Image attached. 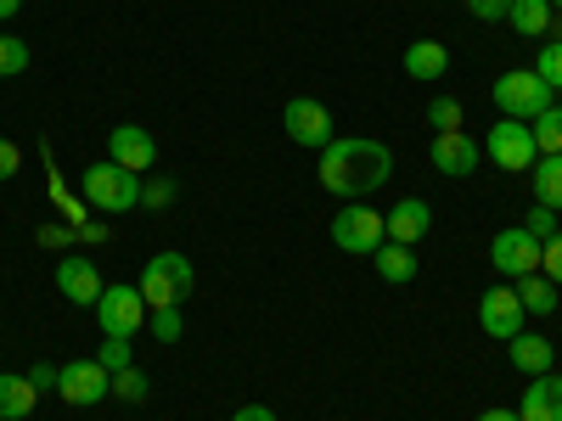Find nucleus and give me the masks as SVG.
Here are the masks:
<instances>
[{
	"instance_id": "nucleus-26",
	"label": "nucleus",
	"mask_w": 562,
	"mask_h": 421,
	"mask_svg": "<svg viewBox=\"0 0 562 421\" xmlns=\"http://www.w3.org/2000/svg\"><path fill=\"white\" fill-rule=\"evenodd\" d=\"M29 68V45L18 34H0V79H18Z\"/></svg>"
},
{
	"instance_id": "nucleus-21",
	"label": "nucleus",
	"mask_w": 562,
	"mask_h": 421,
	"mask_svg": "<svg viewBox=\"0 0 562 421\" xmlns=\"http://www.w3.org/2000/svg\"><path fill=\"white\" fill-rule=\"evenodd\" d=\"M34 399H40V388L29 383V377H0V421H23L29 410H34Z\"/></svg>"
},
{
	"instance_id": "nucleus-30",
	"label": "nucleus",
	"mask_w": 562,
	"mask_h": 421,
	"mask_svg": "<svg viewBox=\"0 0 562 421\" xmlns=\"http://www.w3.org/2000/svg\"><path fill=\"white\" fill-rule=\"evenodd\" d=\"M180 332H186L180 309H153V338H158V343H180Z\"/></svg>"
},
{
	"instance_id": "nucleus-9",
	"label": "nucleus",
	"mask_w": 562,
	"mask_h": 421,
	"mask_svg": "<svg viewBox=\"0 0 562 421\" xmlns=\"http://www.w3.org/2000/svg\"><path fill=\"white\" fill-rule=\"evenodd\" d=\"M57 394H63L68 405H102V399L113 394V371H108L102 360H68V365L57 371Z\"/></svg>"
},
{
	"instance_id": "nucleus-34",
	"label": "nucleus",
	"mask_w": 562,
	"mask_h": 421,
	"mask_svg": "<svg viewBox=\"0 0 562 421\" xmlns=\"http://www.w3.org/2000/svg\"><path fill=\"white\" fill-rule=\"evenodd\" d=\"M467 12H473L479 23H501L512 12V0H467Z\"/></svg>"
},
{
	"instance_id": "nucleus-42",
	"label": "nucleus",
	"mask_w": 562,
	"mask_h": 421,
	"mask_svg": "<svg viewBox=\"0 0 562 421\" xmlns=\"http://www.w3.org/2000/svg\"><path fill=\"white\" fill-rule=\"evenodd\" d=\"M546 39H557V45H562V18H551V29H546Z\"/></svg>"
},
{
	"instance_id": "nucleus-20",
	"label": "nucleus",
	"mask_w": 562,
	"mask_h": 421,
	"mask_svg": "<svg viewBox=\"0 0 562 421\" xmlns=\"http://www.w3.org/2000/svg\"><path fill=\"white\" fill-rule=\"evenodd\" d=\"M512 293H518L524 315H557V281H546L540 270L535 275H518V281H512Z\"/></svg>"
},
{
	"instance_id": "nucleus-32",
	"label": "nucleus",
	"mask_w": 562,
	"mask_h": 421,
	"mask_svg": "<svg viewBox=\"0 0 562 421\" xmlns=\"http://www.w3.org/2000/svg\"><path fill=\"white\" fill-rule=\"evenodd\" d=\"M74 242H79V230H74V225H40V248L63 253V248H74Z\"/></svg>"
},
{
	"instance_id": "nucleus-24",
	"label": "nucleus",
	"mask_w": 562,
	"mask_h": 421,
	"mask_svg": "<svg viewBox=\"0 0 562 421\" xmlns=\"http://www.w3.org/2000/svg\"><path fill=\"white\" fill-rule=\"evenodd\" d=\"M529 129H535V147H540V158H557V152H562V107H546Z\"/></svg>"
},
{
	"instance_id": "nucleus-6",
	"label": "nucleus",
	"mask_w": 562,
	"mask_h": 421,
	"mask_svg": "<svg viewBox=\"0 0 562 421\" xmlns=\"http://www.w3.org/2000/svg\"><path fill=\"white\" fill-rule=\"evenodd\" d=\"M484 152L506 169V174H529L535 163H540V147H535V129L524 124V118H501L495 129H490V140H484Z\"/></svg>"
},
{
	"instance_id": "nucleus-15",
	"label": "nucleus",
	"mask_w": 562,
	"mask_h": 421,
	"mask_svg": "<svg viewBox=\"0 0 562 421\" xmlns=\"http://www.w3.org/2000/svg\"><path fill=\"white\" fill-rule=\"evenodd\" d=\"M518 421H562V377H529L524 399H518Z\"/></svg>"
},
{
	"instance_id": "nucleus-23",
	"label": "nucleus",
	"mask_w": 562,
	"mask_h": 421,
	"mask_svg": "<svg viewBox=\"0 0 562 421\" xmlns=\"http://www.w3.org/2000/svg\"><path fill=\"white\" fill-rule=\"evenodd\" d=\"M529 180H535V203L562 208V152H557V158H540V163L529 169Z\"/></svg>"
},
{
	"instance_id": "nucleus-25",
	"label": "nucleus",
	"mask_w": 562,
	"mask_h": 421,
	"mask_svg": "<svg viewBox=\"0 0 562 421\" xmlns=\"http://www.w3.org/2000/svg\"><path fill=\"white\" fill-rule=\"evenodd\" d=\"M147 394H153L147 371H135V365L113 371V399H124V405H147Z\"/></svg>"
},
{
	"instance_id": "nucleus-27",
	"label": "nucleus",
	"mask_w": 562,
	"mask_h": 421,
	"mask_svg": "<svg viewBox=\"0 0 562 421\" xmlns=\"http://www.w3.org/2000/svg\"><path fill=\"white\" fill-rule=\"evenodd\" d=\"M428 124H434V135L461 129V102H456V96H434V102H428Z\"/></svg>"
},
{
	"instance_id": "nucleus-17",
	"label": "nucleus",
	"mask_w": 562,
	"mask_h": 421,
	"mask_svg": "<svg viewBox=\"0 0 562 421\" xmlns=\"http://www.w3.org/2000/svg\"><path fill=\"white\" fill-rule=\"evenodd\" d=\"M506 349H512V365H518L524 377H546V371H551V354H557V349H551L546 338H535V332H518Z\"/></svg>"
},
{
	"instance_id": "nucleus-1",
	"label": "nucleus",
	"mask_w": 562,
	"mask_h": 421,
	"mask_svg": "<svg viewBox=\"0 0 562 421\" xmlns=\"http://www.w3.org/2000/svg\"><path fill=\"white\" fill-rule=\"evenodd\" d=\"M394 180V152L383 140H366V135H349V140H333L321 152V185L344 203H360L371 192H383Z\"/></svg>"
},
{
	"instance_id": "nucleus-41",
	"label": "nucleus",
	"mask_w": 562,
	"mask_h": 421,
	"mask_svg": "<svg viewBox=\"0 0 562 421\" xmlns=\"http://www.w3.org/2000/svg\"><path fill=\"white\" fill-rule=\"evenodd\" d=\"M479 421H518V410H506V405H501V410H484Z\"/></svg>"
},
{
	"instance_id": "nucleus-38",
	"label": "nucleus",
	"mask_w": 562,
	"mask_h": 421,
	"mask_svg": "<svg viewBox=\"0 0 562 421\" xmlns=\"http://www.w3.org/2000/svg\"><path fill=\"white\" fill-rule=\"evenodd\" d=\"M231 421H276V410H270V405H243Z\"/></svg>"
},
{
	"instance_id": "nucleus-3",
	"label": "nucleus",
	"mask_w": 562,
	"mask_h": 421,
	"mask_svg": "<svg viewBox=\"0 0 562 421\" xmlns=\"http://www.w3.org/2000/svg\"><path fill=\"white\" fill-rule=\"evenodd\" d=\"M495 107H501L506 118L535 124V118H540L546 107H557V102H551V84H546L535 68H512V73L495 79Z\"/></svg>"
},
{
	"instance_id": "nucleus-2",
	"label": "nucleus",
	"mask_w": 562,
	"mask_h": 421,
	"mask_svg": "<svg viewBox=\"0 0 562 421\" xmlns=\"http://www.w3.org/2000/svg\"><path fill=\"white\" fill-rule=\"evenodd\" d=\"M192 259L186 253H158L147 259V275H140V298H147V309H180L186 298H192Z\"/></svg>"
},
{
	"instance_id": "nucleus-10",
	"label": "nucleus",
	"mask_w": 562,
	"mask_h": 421,
	"mask_svg": "<svg viewBox=\"0 0 562 421\" xmlns=\"http://www.w3.org/2000/svg\"><path fill=\"white\" fill-rule=\"evenodd\" d=\"M490 264H495L506 281L535 275V270H540V242L529 237L524 225H506V230H495V242H490Z\"/></svg>"
},
{
	"instance_id": "nucleus-13",
	"label": "nucleus",
	"mask_w": 562,
	"mask_h": 421,
	"mask_svg": "<svg viewBox=\"0 0 562 421\" xmlns=\"http://www.w3.org/2000/svg\"><path fill=\"white\" fill-rule=\"evenodd\" d=\"M479 152H484V147H479V140L467 135V129H445V135H434V152H428V158H434L439 174L461 180V174L479 169Z\"/></svg>"
},
{
	"instance_id": "nucleus-14",
	"label": "nucleus",
	"mask_w": 562,
	"mask_h": 421,
	"mask_svg": "<svg viewBox=\"0 0 562 421\" xmlns=\"http://www.w3.org/2000/svg\"><path fill=\"white\" fill-rule=\"evenodd\" d=\"M57 293H63L68 304H90V309H97V298H102V270L90 264V259H57Z\"/></svg>"
},
{
	"instance_id": "nucleus-8",
	"label": "nucleus",
	"mask_w": 562,
	"mask_h": 421,
	"mask_svg": "<svg viewBox=\"0 0 562 421\" xmlns=\"http://www.w3.org/2000/svg\"><path fill=\"white\" fill-rule=\"evenodd\" d=\"M97 320H102L108 338H135L140 326H147V298H140V287H102Z\"/></svg>"
},
{
	"instance_id": "nucleus-5",
	"label": "nucleus",
	"mask_w": 562,
	"mask_h": 421,
	"mask_svg": "<svg viewBox=\"0 0 562 421\" xmlns=\"http://www.w3.org/2000/svg\"><path fill=\"white\" fill-rule=\"evenodd\" d=\"M383 242H389V225H383V214H378V208L349 203V208H338V214H333V248L371 259Z\"/></svg>"
},
{
	"instance_id": "nucleus-4",
	"label": "nucleus",
	"mask_w": 562,
	"mask_h": 421,
	"mask_svg": "<svg viewBox=\"0 0 562 421\" xmlns=\"http://www.w3.org/2000/svg\"><path fill=\"white\" fill-rule=\"evenodd\" d=\"M85 203L102 208V214L135 208V203H140V174L119 169L113 158H108V163H90V169H85Z\"/></svg>"
},
{
	"instance_id": "nucleus-18",
	"label": "nucleus",
	"mask_w": 562,
	"mask_h": 421,
	"mask_svg": "<svg viewBox=\"0 0 562 421\" xmlns=\"http://www.w3.org/2000/svg\"><path fill=\"white\" fill-rule=\"evenodd\" d=\"M405 73L411 79H445L450 73V52L439 39H416L411 52H405Z\"/></svg>"
},
{
	"instance_id": "nucleus-40",
	"label": "nucleus",
	"mask_w": 562,
	"mask_h": 421,
	"mask_svg": "<svg viewBox=\"0 0 562 421\" xmlns=\"http://www.w3.org/2000/svg\"><path fill=\"white\" fill-rule=\"evenodd\" d=\"M18 12H23V0H0V23H12Z\"/></svg>"
},
{
	"instance_id": "nucleus-37",
	"label": "nucleus",
	"mask_w": 562,
	"mask_h": 421,
	"mask_svg": "<svg viewBox=\"0 0 562 421\" xmlns=\"http://www.w3.org/2000/svg\"><path fill=\"white\" fill-rule=\"evenodd\" d=\"M29 383H34L40 394H45V388H57V365H34V371H29Z\"/></svg>"
},
{
	"instance_id": "nucleus-36",
	"label": "nucleus",
	"mask_w": 562,
	"mask_h": 421,
	"mask_svg": "<svg viewBox=\"0 0 562 421\" xmlns=\"http://www.w3.org/2000/svg\"><path fill=\"white\" fill-rule=\"evenodd\" d=\"M18 169H23V152L12 147L7 135H0V180H18Z\"/></svg>"
},
{
	"instance_id": "nucleus-28",
	"label": "nucleus",
	"mask_w": 562,
	"mask_h": 421,
	"mask_svg": "<svg viewBox=\"0 0 562 421\" xmlns=\"http://www.w3.org/2000/svg\"><path fill=\"white\" fill-rule=\"evenodd\" d=\"M524 230H529V237H535V242H551V237H557V230H562V225H557V208H546V203H535V208H529V219H524Z\"/></svg>"
},
{
	"instance_id": "nucleus-11",
	"label": "nucleus",
	"mask_w": 562,
	"mask_h": 421,
	"mask_svg": "<svg viewBox=\"0 0 562 421\" xmlns=\"http://www.w3.org/2000/svg\"><path fill=\"white\" fill-rule=\"evenodd\" d=\"M479 320H484V332L495 338V343H512L524 332V304H518V293L512 287H490L484 298H479Z\"/></svg>"
},
{
	"instance_id": "nucleus-29",
	"label": "nucleus",
	"mask_w": 562,
	"mask_h": 421,
	"mask_svg": "<svg viewBox=\"0 0 562 421\" xmlns=\"http://www.w3.org/2000/svg\"><path fill=\"white\" fill-rule=\"evenodd\" d=\"M535 73H540L551 90H562V45H557V39H546V45H540V62H535Z\"/></svg>"
},
{
	"instance_id": "nucleus-43",
	"label": "nucleus",
	"mask_w": 562,
	"mask_h": 421,
	"mask_svg": "<svg viewBox=\"0 0 562 421\" xmlns=\"http://www.w3.org/2000/svg\"><path fill=\"white\" fill-rule=\"evenodd\" d=\"M551 12H557V18H562V0H551Z\"/></svg>"
},
{
	"instance_id": "nucleus-35",
	"label": "nucleus",
	"mask_w": 562,
	"mask_h": 421,
	"mask_svg": "<svg viewBox=\"0 0 562 421\" xmlns=\"http://www.w3.org/2000/svg\"><path fill=\"white\" fill-rule=\"evenodd\" d=\"M97 360H102V365H108V371H124V365H130V338H108V343H102V354H97Z\"/></svg>"
},
{
	"instance_id": "nucleus-31",
	"label": "nucleus",
	"mask_w": 562,
	"mask_h": 421,
	"mask_svg": "<svg viewBox=\"0 0 562 421\" xmlns=\"http://www.w3.org/2000/svg\"><path fill=\"white\" fill-rule=\"evenodd\" d=\"M540 275L562 287V230H557L551 242H540Z\"/></svg>"
},
{
	"instance_id": "nucleus-16",
	"label": "nucleus",
	"mask_w": 562,
	"mask_h": 421,
	"mask_svg": "<svg viewBox=\"0 0 562 421\" xmlns=\"http://www.w3.org/2000/svg\"><path fill=\"white\" fill-rule=\"evenodd\" d=\"M383 225H389V242H405V248H416L422 237H428V225H434V208L422 203V197H405L394 214H383Z\"/></svg>"
},
{
	"instance_id": "nucleus-22",
	"label": "nucleus",
	"mask_w": 562,
	"mask_h": 421,
	"mask_svg": "<svg viewBox=\"0 0 562 421\" xmlns=\"http://www.w3.org/2000/svg\"><path fill=\"white\" fill-rule=\"evenodd\" d=\"M512 29H518V34H529V39H546V29H551V0H512Z\"/></svg>"
},
{
	"instance_id": "nucleus-19",
	"label": "nucleus",
	"mask_w": 562,
	"mask_h": 421,
	"mask_svg": "<svg viewBox=\"0 0 562 421\" xmlns=\"http://www.w3.org/2000/svg\"><path fill=\"white\" fill-rule=\"evenodd\" d=\"M371 270H378L389 287H405V281L416 275V253H411L405 242H383L378 253H371Z\"/></svg>"
},
{
	"instance_id": "nucleus-7",
	"label": "nucleus",
	"mask_w": 562,
	"mask_h": 421,
	"mask_svg": "<svg viewBox=\"0 0 562 421\" xmlns=\"http://www.w3.org/2000/svg\"><path fill=\"white\" fill-rule=\"evenodd\" d=\"M281 129L293 135V147H333L338 140V124H333V113H326L321 102H310V96H293L288 107H281Z\"/></svg>"
},
{
	"instance_id": "nucleus-33",
	"label": "nucleus",
	"mask_w": 562,
	"mask_h": 421,
	"mask_svg": "<svg viewBox=\"0 0 562 421\" xmlns=\"http://www.w3.org/2000/svg\"><path fill=\"white\" fill-rule=\"evenodd\" d=\"M140 203H147V208H169L175 203V180H147V185H140Z\"/></svg>"
},
{
	"instance_id": "nucleus-39",
	"label": "nucleus",
	"mask_w": 562,
	"mask_h": 421,
	"mask_svg": "<svg viewBox=\"0 0 562 421\" xmlns=\"http://www.w3.org/2000/svg\"><path fill=\"white\" fill-rule=\"evenodd\" d=\"M79 242H108V225H97V219H85V225H79Z\"/></svg>"
},
{
	"instance_id": "nucleus-12",
	"label": "nucleus",
	"mask_w": 562,
	"mask_h": 421,
	"mask_svg": "<svg viewBox=\"0 0 562 421\" xmlns=\"http://www.w3.org/2000/svg\"><path fill=\"white\" fill-rule=\"evenodd\" d=\"M108 158H113L119 169H130V174H147V169L158 163V140L140 129V124H119V129L108 135Z\"/></svg>"
}]
</instances>
